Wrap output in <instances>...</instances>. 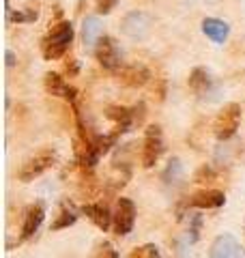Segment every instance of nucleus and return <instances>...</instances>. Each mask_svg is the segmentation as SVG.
Returning a JSON list of instances; mask_svg holds the SVG:
<instances>
[{
    "label": "nucleus",
    "mask_w": 245,
    "mask_h": 258,
    "mask_svg": "<svg viewBox=\"0 0 245 258\" xmlns=\"http://www.w3.org/2000/svg\"><path fill=\"white\" fill-rule=\"evenodd\" d=\"M213 179H215V172H213V168L211 166H202V168H198V172L194 174L196 183H211Z\"/></svg>",
    "instance_id": "obj_23"
},
{
    "label": "nucleus",
    "mask_w": 245,
    "mask_h": 258,
    "mask_svg": "<svg viewBox=\"0 0 245 258\" xmlns=\"http://www.w3.org/2000/svg\"><path fill=\"white\" fill-rule=\"evenodd\" d=\"M209 3H215V0H209Z\"/></svg>",
    "instance_id": "obj_29"
},
{
    "label": "nucleus",
    "mask_w": 245,
    "mask_h": 258,
    "mask_svg": "<svg viewBox=\"0 0 245 258\" xmlns=\"http://www.w3.org/2000/svg\"><path fill=\"white\" fill-rule=\"evenodd\" d=\"M243 232H245V224H243Z\"/></svg>",
    "instance_id": "obj_28"
},
{
    "label": "nucleus",
    "mask_w": 245,
    "mask_h": 258,
    "mask_svg": "<svg viewBox=\"0 0 245 258\" xmlns=\"http://www.w3.org/2000/svg\"><path fill=\"white\" fill-rule=\"evenodd\" d=\"M43 84H45V91L50 93L52 97H63V99H67V101H71V103L76 101L78 91H76L73 86H69V82H65V78H60L58 74H54V71L45 74Z\"/></svg>",
    "instance_id": "obj_10"
},
{
    "label": "nucleus",
    "mask_w": 245,
    "mask_h": 258,
    "mask_svg": "<svg viewBox=\"0 0 245 258\" xmlns=\"http://www.w3.org/2000/svg\"><path fill=\"white\" fill-rule=\"evenodd\" d=\"M192 220V226H190V241L194 243V241H198V237H200V224H202V220H200V215H192L190 217Z\"/></svg>",
    "instance_id": "obj_24"
},
{
    "label": "nucleus",
    "mask_w": 245,
    "mask_h": 258,
    "mask_svg": "<svg viewBox=\"0 0 245 258\" xmlns=\"http://www.w3.org/2000/svg\"><path fill=\"white\" fill-rule=\"evenodd\" d=\"M37 15H39V13H37L35 9H28V11H11V9H9V13H7V20L22 24V22H35Z\"/></svg>",
    "instance_id": "obj_21"
},
{
    "label": "nucleus",
    "mask_w": 245,
    "mask_h": 258,
    "mask_svg": "<svg viewBox=\"0 0 245 258\" xmlns=\"http://www.w3.org/2000/svg\"><path fill=\"white\" fill-rule=\"evenodd\" d=\"M163 153V136H161V127L159 125H151L146 127L144 134V144H142V166L144 168H153L157 164V159Z\"/></svg>",
    "instance_id": "obj_4"
},
{
    "label": "nucleus",
    "mask_w": 245,
    "mask_h": 258,
    "mask_svg": "<svg viewBox=\"0 0 245 258\" xmlns=\"http://www.w3.org/2000/svg\"><path fill=\"white\" fill-rule=\"evenodd\" d=\"M202 32L207 35L213 43H224L228 35H230V26L224 22V20H217V18H207L202 22Z\"/></svg>",
    "instance_id": "obj_15"
},
{
    "label": "nucleus",
    "mask_w": 245,
    "mask_h": 258,
    "mask_svg": "<svg viewBox=\"0 0 245 258\" xmlns=\"http://www.w3.org/2000/svg\"><path fill=\"white\" fill-rule=\"evenodd\" d=\"M91 258H118V254L110 241H99V243L95 245Z\"/></svg>",
    "instance_id": "obj_20"
},
{
    "label": "nucleus",
    "mask_w": 245,
    "mask_h": 258,
    "mask_svg": "<svg viewBox=\"0 0 245 258\" xmlns=\"http://www.w3.org/2000/svg\"><path fill=\"white\" fill-rule=\"evenodd\" d=\"M76 71H78V64L76 62H67V74H76Z\"/></svg>",
    "instance_id": "obj_27"
},
{
    "label": "nucleus",
    "mask_w": 245,
    "mask_h": 258,
    "mask_svg": "<svg viewBox=\"0 0 245 258\" xmlns=\"http://www.w3.org/2000/svg\"><path fill=\"white\" fill-rule=\"evenodd\" d=\"M159 252H157V247H155L153 243H146V245H140V247H136L132 254H129V258H157Z\"/></svg>",
    "instance_id": "obj_22"
},
{
    "label": "nucleus",
    "mask_w": 245,
    "mask_h": 258,
    "mask_svg": "<svg viewBox=\"0 0 245 258\" xmlns=\"http://www.w3.org/2000/svg\"><path fill=\"white\" fill-rule=\"evenodd\" d=\"M105 116L116 123V132H127L134 125V110H129L125 106H108Z\"/></svg>",
    "instance_id": "obj_16"
},
{
    "label": "nucleus",
    "mask_w": 245,
    "mask_h": 258,
    "mask_svg": "<svg viewBox=\"0 0 245 258\" xmlns=\"http://www.w3.org/2000/svg\"><path fill=\"white\" fill-rule=\"evenodd\" d=\"M181 179H183V164L178 157H172L168 161L166 170H163V181H166V185H176Z\"/></svg>",
    "instance_id": "obj_18"
},
{
    "label": "nucleus",
    "mask_w": 245,
    "mask_h": 258,
    "mask_svg": "<svg viewBox=\"0 0 245 258\" xmlns=\"http://www.w3.org/2000/svg\"><path fill=\"white\" fill-rule=\"evenodd\" d=\"M45 217V209L41 203L30 205L26 211H24V220H22V239H30L35 232L39 230V226L43 224Z\"/></svg>",
    "instance_id": "obj_11"
},
{
    "label": "nucleus",
    "mask_w": 245,
    "mask_h": 258,
    "mask_svg": "<svg viewBox=\"0 0 245 258\" xmlns=\"http://www.w3.org/2000/svg\"><path fill=\"white\" fill-rule=\"evenodd\" d=\"M88 217H91V222L97 226V228H101L103 232L110 228L114 224V213H110V209L105 203H93V205H84L82 209Z\"/></svg>",
    "instance_id": "obj_13"
},
{
    "label": "nucleus",
    "mask_w": 245,
    "mask_h": 258,
    "mask_svg": "<svg viewBox=\"0 0 245 258\" xmlns=\"http://www.w3.org/2000/svg\"><path fill=\"white\" fill-rule=\"evenodd\" d=\"M103 35V24L99 18H86L82 24V39H84V47L88 52H95L97 43Z\"/></svg>",
    "instance_id": "obj_14"
},
{
    "label": "nucleus",
    "mask_w": 245,
    "mask_h": 258,
    "mask_svg": "<svg viewBox=\"0 0 245 258\" xmlns=\"http://www.w3.org/2000/svg\"><path fill=\"white\" fill-rule=\"evenodd\" d=\"M73 41V26L69 22H58L50 30V35L43 41V58L45 60H58L69 50Z\"/></svg>",
    "instance_id": "obj_1"
},
{
    "label": "nucleus",
    "mask_w": 245,
    "mask_h": 258,
    "mask_svg": "<svg viewBox=\"0 0 245 258\" xmlns=\"http://www.w3.org/2000/svg\"><path fill=\"white\" fill-rule=\"evenodd\" d=\"M224 203H226V194L219 189H200L187 200V205L196 209H217Z\"/></svg>",
    "instance_id": "obj_12"
},
{
    "label": "nucleus",
    "mask_w": 245,
    "mask_h": 258,
    "mask_svg": "<svg viewBox=\"0 0 245 258\" xmlns=\"http://www.w3.org/2000/svg\"><path fill=\"white\" fill-rule=\"evenodd\" d=\"M239 123H241V106L239 103H226L222 112L217 114L215 125H213L215 138L217 140L232 138L236 134V129H239Z\"/></svg>",
    "instance_id": "obj_2"
},
{
    "label": "nucleus",
    "mask_w": 245,
    "mask_h": 258,
    "mask_svg": "<svg viewBox=\"0 0 245 258\" xmlns=\"http://www.w3.org/2000/svg\"><path fill=\"white\" fill-rule=\"evenodd\" d=\"M209 258H245V249L239 243V239L224 232L211 243Z\"/></svg>",
    "instance_id": "obj_8"
},
{
    "label": "nucleus",
    "mask_w": 245,
    "mask_h": 258,
    "mask_svg": "<svg viewBox=\"0 0 245 258\" xmlns=\"http://www.w3.org/2000/svg\"><path fill=\"white\" fill-rule=\"evenodd\" d=\"M116 80L118 84L127 86V88H140L151 80V71L144 67V64H125V67H118L116 71Z\"/></svg>",
    "instance_id": "obj_9"
},
{
    "label": "nucleus",
    "mask_w": 245,
    "mask_h": 258,
    "mask_svg": "<svg viewBox=\"0 0 245 258\" xmlns=\"http://www.w3.org/2000/svg\"><path fill=\"white\" fill-rule=\"evenodd\" d=\"M95 58L108 71H116L120 67V50L112 37H101L95 47Z\"/></svg>",
    "instance_id": "obj_6"
},
{
    "label": "nucleus",
    "mask_w": 245,
    "mask_h": 258,
    "mask_svg": "<svg viewBox=\"0 0 245 258\" xmlns=\"http://www.w3.org/2000/svg\"><path fill=\"white\" fill-rule=\"evenodd\" d=\"M118 5V0H95V7H97V13H110L114 7Z\"/></svg>",
    "instance_id": "obj_25"
},
{
    "label": "nucleus",
    "mask_w": 245,
    "mask_h": 258,
    "mask_svg": "<svg viewBox=\"0 0 245 258\" xmlns=\"http://www.w3.org/2000/svg\"><path fill=\"white\" fill-rule=\"evenodd\" d=\"M5 58H7V67H13V64H15V54L11 50L5 52Z\"/></svg>",
    "instance_id": "obj_26"
},
{
    "label": "nucleus",
    "mask_w": 245,
    "mask_h": 258,
    "mask_svg": "<svg viewBox=\"0 0 245 258\" xmlns=\"http://www.w3.org/2000/svg\"><path fill=\"white\" fill-rule=\"evenodd\" d=\"M54 159H56V153L50 151V149H43V151L35 153V155L28 157L26 161H24V166L20 168V181H24V183L35 181L37 176H41L45 170H50Z\"/></svg>",
    "instance_id": "obj_3"
},
{
    "label": "nucleus",
    "mask_w": 245,
    "mask_h": 258,
    "mask_svg": "<svg viewBox=\"0 0 245 258\" xmlns=\"http://www.w3.org/2000/svg\"><path fill=\"white\" fill-rule=\"evenodd\" d=\"M187 84H190V88H192L194 93H204V91L209 88V84H211L207 69L196 67L192 74H190V80H187Z\"/></svg>",
    "instance_id": "obj_17"
},
{
    "label": "nucleus",
    "mask_w": 245,
    "mask_h": 258,
    "mask_svg": "<svg viewBox=\"0 0 245 258\" xmlns=\"http://www.w3.org/2000/svg\"><path fill=\"white\" fill-rule=\"evenodd\" d=\"M76 220H78V215H76V211L69 207V205H63L60 207V213H58V217L52 222V230H60V228H69V226H73L76 224Z\"/></svg>",
    "instance_id": "obj_19"
},
{
    "label": "nucleus",
    "mask_w": 245,
    "mask_h": 258,
    "mask_svg": "<svg viewBox=\"0 0 245 258\" xmlns=\"http://www.w3.org/2000/svg\"><path fill=\"white\" fill-rule=\"evenodd\" d=\"M153 28V18L144 11H132L127 13L120 22V30L129 39H146Z\"/></svg>",
    "instance_id": "obj_5"
},
{
    "label": "nucleus",
    "mask_w": 245,
    "mask_h": 258,
    "mask_svg": "<svg viewBox=\"0 0 245 258\" xmlns=\"http://www.w3.org/2000/svg\"><path fill=\"white\" fill-rule=\"evenodd\" d=\"M136 224V205L129 198H118L116 211H114V232L125 237L132 232Z\"/></svg>",
    "instance_id": "obj_7"
}]
</instances>
